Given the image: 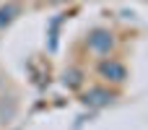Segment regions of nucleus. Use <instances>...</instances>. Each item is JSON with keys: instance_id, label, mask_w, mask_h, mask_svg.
I'll use <instances>...</instances> for the list:
<instances>
[{"instance_id": "1", "label": "nucleus", "mask_w": 148, "mask_h": 130, "mask_svg": "<svg viewBox=\"0 0 148 130\" xmlns=\"http://www.w3.org/2000/svg\"><path fill=\"white\" fill-rule=\"evenodd\" d=\"M86 47L96 55H109L114 50V34L104 26H94L88 34H86Z\"/></svg>"}, {"instance_id": "2", "label": "nucleus", "mask_w": 148, "mask_h": 130, "mask_svg": "<svg viewBox=\"0 0 148 130\" xmlns=\"http://www.w3.org/2000/svg\"><path fill=\"white\" fill-rule=\"evenodd\" d=\"M96 70H99V76H101L104 81H109V83H125V81H127V68H125V63H120V60H114V57H104V60L96 65Z\"/></svg>"}, {"instance_id": "3", "label": "nucleus", "mask_w": 148, "mask_h": 130, "mask_svg": "<svg viewBox=\"0 0 148 130\" xmlns=\"http://www.w3.org/2000/svg\"><path fill=\"white\" fill-rule=\"evenodd\" d=\"M112 99H114V94H112L109 89H104V86H91V89L83 94V104H88V107H94V109L107 107Z\"/></svg>"}, {"instance_id": "4", "label": "nucleus", "mask_w": 148, "mask_h": 130, "mask_svg": "<svg viewBox=\"0 0 148 130\" xmlns=\"http://www.w3.org/2000/svg\"><path fill=\"white\" fill-rule=\"evenodd\" d=\"M18 16H21V5L18 3H13V0L0 3V29H8Z\"/></svg>"}, {"instance_id": "5", "label": "nucleus", "mask_w": 148, "mask_h": 130, "mask_svg": "<svg viewBox=\"0 0 148 130\" xmlns=\"http://www.w3.org/2000/svg\"><path fill=\"white\" fill-rule=\"evenodd\" d=\"M81 78H83V76H81V70H65V73H62V83H65V86H70V89H78V86L83 83Z\"/></svg>"}, {"instance_id": "6", "label": "nucleus", "mask_w": 148, "mask_h": 130, "mask_svg": "<svg viewBox=\"0 0 148 130\" xmlns=\"http://www.w3.org/2000/svg\"><path fill=\"white\" fill-rule=\"evenodd\" d=\"M47 3H52V5H62V3H70V0H47Z\"/></svg>"}]
</instances>
